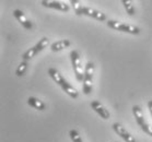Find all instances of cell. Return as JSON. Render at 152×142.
Here are the masks:
<instances>
[{
    "label": "cell",
    "instance_id": "1",
    "mask_svg": "<svg viewBox=\"0 0 152 142\" xmlns=\"http://www.w3.org/2000/svg\"><path fill=\"white\" fill-rule=\"evenodd\" d=\"M70 59H71V63H72L73 72L76 74V78L79 82H83L84 79V69L81 63V58H80L79 52L77 50H71L70 52Z\"/></svg>",
    "mask_w": 152,
    "mask_h": 142
},
{
    "label": "cell",
    "instance_id": "2",
    "mask_svg": "<svg viewBox=\"0 0 152 142\" xmlns=\"http://www.w3.org/2000/svg\"><path fill=\"white\" fill-rule=\"evenodd\" d=\"M94 74V63L89 61L84 68V79H83L82 90L84 94H90L92 92V82Z\"/></svg>",
    "mask_w": 152,
    "mask_h": 142
},
{
    "label": "cell",
    "instance_id": "3",
    "mask_svg": "<svg viewBox=\"0 0 152 142\" xmlns=\"http://www.w3.org/2000/svg\"><path fill=\"white\" fill-rule=\"evenodd\" d=\"M106 24L108 28H113V30H117V31H121V32H126V33H129V34L137 35L140 33V28H139L138 26H135V25H132V24H127V23H123V22L115 21V20H108V21L106 22Z\"/></svg>",
    "mask_w": 152,
    "mask_h": 142
},
{
    "label": "cell",
    "instance_id": "4",
    "mask_svg": "<svg viewBox=\"0 0 152 142\" xmlns=\"http://www.w3.org/2000/svg\"><path fill=\"white\" fill-rule=\"evenodd\" d=\"M113 129H114V131L116 132V133H117L125 142H136L135 137L130 135L121 124H119V122H115L114 125H113Z\"/></svg>",
    "mask_w": 152,
    "mask_h": 142
},
{
    "label": "cell",
    "instance_id": "5",
    "mask_svg": "<svg viewBox=\"0 0 152 142\" xmlns=\"http://www.w3.org/2000/svg\"><path fill=\"white\" fill-rule=\"evenodd\" d=\"M91 107H92V109L96 114L100 115V117L103 118V119H110V117H111V114H110L108 109H106L105 106L102 103H100V100H92L91 102Z\"/></svg>",
    "mask_w": 152,
    "mask_h": 142
},
{
    "label": "cell",
    "instance_id": "6",
    "mask_svg": "<svg viewBox=\"0 0 152 142\" xmlns=\"http://www.w3.org/2000/svg\"><path fill=\"white\" fill-rule=\"evenodd\" d=\"M44 7L47 8H52V9H57V10L60 11H69V6L66 4L65 2H61V1H54V0H43L41 2Z\"/></svg>",
    "mask_w": 152,
    "mask_h": 142
},
{
    "label": "cell",
    "instance_id": "7",
    "mask_svg": "<svg viewBox=\"0 0 152 142\" xmlns=\"http://www.w3.org/2000/svg\"><path fill=\"white\" fill-rule=\"evenodd\" d=\"M82 14L88 15V17H94V19H96V20H99V21H106L107 20V17L103 13V12H101V11H99V10H95V9H93V8L83 7Z\"/></svg>",
    "mask_w": 152,
    "mask_h": 142
},
{
    "label": "cell",
    "instance_id": "8",
    "mask_svg": "<svg viewBox=\"0 0 152 142\" xmlns=\"http://www.w3.org/2000/svg\"><path fill=\"white\" fill-rule=\"evenodd\" d=\"M13 15L15 17V19H17L18 21L23 25V28H28V30H31V28H33L32 22L28 20V17H26V15H25V14L23 13L21 10H19V9H15V10L13 11Z\"/></svg>",
    "mask_w": 152,
    "mask_h": 142
},
{
    "label": "cell",
    "instance_id": "9",
    "mask_svg": "<svg viewBox=\"0 0 152 142\" xmlns=\"http://www.w3.org/2000/svg\"><path fill=\"white\" fill-rule=\"evenodd\" d=\"M132 114H134V116H135L137 124H138L141 128L143 127V126H145L147 124H148L147 120H145V116H143V113H142L141 107H140L139 105H135V106L132 107Z\"/></svg>",
    "mask_w": 152,
    "mask_h": 142
},
{
    "label": "cell",
    "instance_id": "10",
    "mask_svg": "<svg viewBox=\"0 0 152 142\" xmlns=\"http://www.w3.org/2000/svg\"><path fill=\"white\" fill-rule=\"evenodd\" d=\"M70 45H71V43L69 39H60V41L53 43L50 45V49H52V52H60L62 49L69 47Z\"/></svg>",
    "mask_w": 152,
    "mask_h": 142
},
{
    "label": "cell",
    "instance_id": "11",
    "mask_svg": "<svg viewBox=\"0 0 152 142\" xmlns=\"http://www.w3.org/2000/svg\"><path fill=\"white\" fill-rule=\"evenodd\" d=\"M61 89L65 91L70 97H72V98H77V97L79 96V92L77 91L76 87H73L72 85L68 83L67 81H65V82L61 84Z\"/></svg>",
    "mask_w": 152,
    "mask_h": 142
},
{
    "label": "cell",
    "instance_id": "12",
    "mask_svg": "<svg viewBox=\"0 0 152 142\" xmlns=\"http://www.w3.org/2000/svg\"><path fill=\"white\" fill-rule=\"evenodd\" d=\"M48 74L50 76V78L55 81L56 83L58 84V85H60V87H61V84L66 81L65 78L60 74V72H59L58 70H56L55 68H50V69L48 70Z\"/></svg>",
    "mask_w": 152,
    "mask_h": 142
},
{
    "label": "cell",
    "instance_id": "13",
    "mask_svg": "<svg viewBox=\"0 0 152 142\" xmlns=\"http://www.w3.org/2000/svg\"><path fill=\"white\" fill-rule=\"evenodd\" d=\"M28 104L30 105V106H32L33 108H35V109H38V111H44L46 107L45 104H44L41 100H38V98H36V97H34V96L28 97Z\"/></svg>",
    "mask_w": 152,
    "mask_h": 142
},
{
    "label": "cell",
    "instance_id": "14",
    "mask_svg": "<svg viewBox=\"0 0 152 142\" xmlns=\"http://www.w3.org/2000/svg\"><path fill=\"white\" fill-rule=\"evenodd\" d=\"M121 4H124V8L126 9V11H127V13L129 14V15H135L136 10L132 1H129V0H123Z\"/></svg>",
    "mask_w": 152,
    "mask_h": 142
},
{
    "label": "cell",
    "instance_id": "15",
    "mask_svg": "<svg viewBox=\"0 0 152 142\" xmlns=\"http://www.w3.org/2000/svg\"><path fill=\"white\" fill-rule=\"evenodd\" d=\"M37 52H37V49H36V47H35V46H34V47H31V48L28 49V50H26V52L22 55V58H23V60H24V61H28V60H30V59L33 58V57H34Z\"/></svg>",
    "mask_w": 152,
    "mask_h": 142
},
{
    "label": "cell",
    "instance_id": "16",
    "mask_svg": "<svg viewBox=\"0 0 152 142\" xmlns=\"http://www.w3.org/2000/svg\"><path fill=\"white\" fill-rule=\"evenodd\" d=\"M48 45H49V39L47 37H43L38 41V43L35 45V47L37 49V52H42L43 49H45Z\"/></svg>",
    "mask_w": 152,
    "mask_h": 142
},
{
    "label": "cell",
    "instance_id": "17",
    "mask_svg": "<svg viewBox=\"0 0 152 142\" xmlns=\"http://www.w3.org/2000/svg\"><path fill=\"white\" fill-rule=\"evenodd\" d=\"M70 4H72V8H73V10H75V12H76V14H78V15H81V14H82V10L84 6L81 4V2H80L79 0H71Z\"/></svg>",
    "mask_w": 152,
    "mask_h": 142
},
{
    "label": "cell",
    "instance_id": "18",
    "mask_svg": "<svg viewBox=\"0 0 152 142\" xmlns=\"http://www.w3.org/2000/svg\"><path fill=\"white\" fill-rule=\"evenodd\" d=\"M26 69H28V61H24V60H23V61H22V63H21L20 65H19L17 71H15L17 76H22L25 73Z\"/></svg>",
    "mask_w": 152,
    "mask_h": 142
},
{
    "label": "cell",
    "instance_id": "19",
    "mask_svg": "<svg viewBox=\"0 0 152 142\" xmlns=\"http://www.w3.org/2000/svg\"><path fill=\"white\" fill-rule=\"evenodd\" d=\"M69 135L70 138H71V140H72V142H83L79 135V132L77 131L76 129H71L69 131Z\"/></svg>",
    "mask_w": 152,
    "mask_h": 142
},
{
    "label": "cell",
    "instance_id": "20",
    "mask_svg": "<svg viewBox=\"0 0 152 142\" xmlns=\"http://www.w3.org/2000/svg\"><path fill=\"white\" fill-rule=\"evenodd\" d=\"M141 129L143 130V132L148 133L149 135H151V137H152V127L150 125H149V124H147L145 126H143V127H142Z\"/></svg>",
    "mask_w": 152,
    "mask_h": 142
},
{
    "label": "cell",
    "instance_id": "21",
    "mask_svg": "<svg viewBox=\"0 0 152 142\" xmlns=\"http://www.w3.org/2000/svg\"><path fill=\"white\" fill-rule=\"evenodd\" d=\"M148 107H149V111H150V114L152 116V100H149L148 102Z\"/></svg>",
    "mask_w": 152,
    "mask_h": 142
}]
</instances>
